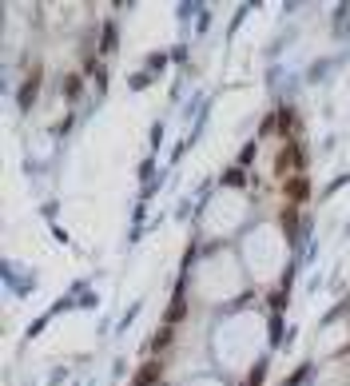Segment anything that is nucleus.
<instances>
[{"mask_svg": "<svg viewBox=\"0 0 350 386\" xmlns=\"http://www.w3.org/2000/svg\"><path fill=\"white\" fill-rule=\"evenodd\" d=\"M275 331H279V306L263 303V299H247L211 322L207 362L227 383L259 386L270 362V351H275Z\"/></svg>", "mask_w": 350, "mask_h": 386, "instance_id": "nucleus-1", "label": "nucleus"}, {"mask_svg": "<svg viewBox=\"0 0 350 386\" xmlns=\"http://www.w3.org/2000/svg\"><path fill=\"white\" fill-rule=\"evenodd\" d=\"M255 299L247 267L239 259V247H203L195 243V255L183 267V279L175 287V306H183L199 319L215 322L219 315L235 311L239 303Z\"/></svg>", "mask_w": 350, "mask_h": 386, "instance_id": "nucleus-2", "label": "nucleus"}, {"mask_svg": "<svg viewBox=\"0 0 350 386\" xmlns=\"http://www.w3.org/2000/svg\"><path fill=\"white\" fill-rule=\"evenodd\" d=\"M259 215H263L259 187H255L247 163L239 160L215 183V192L203 199V208L195 215V243H203V247H231V243H239L251 231V223Z\"/></svg>", "mask_w": 350, "mask_h": 386, "instance_id": "nucleus-3", "label": "nucleus"}, {"mask_svg": "<svg viewBox=\"0 0 350 386\" xmlns=\"http://www.w3.org/2000/svg\"><path fill=\"white\" fill-rule=\"evenodd\" d=\"M315 386H350V351L334 354V358H322L315 374Z\"/></svg>", "mask_w": 350, "mask_h": 386, "instance_id": "nucleus-4", "label": "nucleus"}, {"mask_svg": "<svg viewBox=\"0 0 350 386\" xmlns=\"http://www.w3.org/2000/svg\"><path fill=\"white\" fill-rule=\"evenodd\" d=\"M179 386H235V383H227V378H223V374H215V370H199V374L183 378Z\"/></svg>", "mask_w": 350, "mask_h": 386, "instance_id": "nucleus-5", "label": "nucleus"}, {"mask_svg": "<svg viewBox=\"0 0 350 386\" xmlns=\"http://www.w3.org/2000/svg\"><path fill=\"white\" fill-rule=\"evenodd\" d=\"M136 386H147V383H136Z\"/></svg>", "mask_w": 350, "mask_h": 386, "instance_id": "nucleus-6", "label": "nucleus"}]
</instances>
